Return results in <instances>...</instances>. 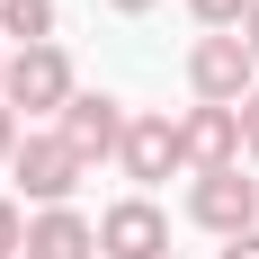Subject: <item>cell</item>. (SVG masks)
<instances>
[{
  "instance_id": "6da1fadb",
  "label": "cell",
  "mask_w": 259,
  "mask_h": 259,
  "mask_svg": "<svg viewBox=\"0 0 259 259\" xmlns=\"http://www.w3.org/2000/svg\"><path fill=\"white\" fill-rule=\"evenodd\" d=\"M9 179H18L27 206L45 214V206H72V188L90 179V161H80L54 125H27V134H18V161H9Z\"/></svg>"
},
{
  "instance_id": "7a4b0ae2",
  "label": "cell",
  "mask_w": 259,
  "mask_h": 259,
  "mask_svg": "<svg viewBox=\"0 0 259 259\" xmlns=\"http://www.w3.org/2000/svg\"><path fill=\"white\" fill-rule=\"evenodd\" d=\"M72 99H80V80H72V54L63 45L9 54V80H0V107H9V116H63Z\"/></svg>"
},
{
  "instance_id": "3957f363",
  "label": "cell",
  "mask_w": 259,
  "mask_h": 259,
  "mask_svg": "<svg viewBox=\"0 0 259 259\" xmlns=\"http://www.w3.org/2000/svg\"><path fill=\"white\" fill-rule=\"evenodd\" d=\"M188 90H197V107H241L259 90V63L241 36H197L188 45Z\"/></svg>"
},
{
  "instance_id": "277c9868",
  "label": "cell",
  "mask_w": 259,
  "mask_h": 259,
  "mask_svg": "<svg viewBox=\"0 0 259 259\" xmlns=\"http://www.w3.org/2000/svg\"><path fill=\"white\" fill-rule=\"evenodd\" d=\"M188 224H197V233H214V241L259 233V179H241V170L197 179V188H188Z\"/></svg>"
},
{
  "instance_id": "5b68a950",
  "label": "cell",
  "mask_w": 259,
  "mask_h": 259,
  "mask_svg": "<svg viewBox=\"0 0 259 259\" xmlns=\"http://www.w3.org/2000/svg\"><path fill=\"white\" fill-rule=\"evenodd\" d=\"M116 170L134 179V197H152V188L170 179V170H188V161H179V116L143 107V116L125 125V143H116Z\"/></svg>"
},
{
  "instance_id": "8992f818",
  "label": "cell",
  "mask_w": 259,
  "mask_h": 259,
  "mask_svg": "<svg viewBox=\"0 0 259 259\" xmlns=\"http://www.w3.org/2000/svg\"><path fill=\"white\" fill-rule=\"evenodd\" d=\"M99 259H179L170 250V214L152 197H116L99 214Z\"/></svg>"
},
{
  "instance_id": "52a82bcc",
  "label": "cell",
  "mask_w": 259,
  "mask_h": 259,
  "mask_svg": "<svg viewBox=\"0 0 259 259\" xmlns=\"http://www.w3.org/2000/svg\"><path fill=\"white\" fill-rule=\"evenodd\" d=\"M125 125H134V107L125 99H107V90H80L63 116H54V134L72 143L80 161H116V143H125Z\"/></svg>"
},
{
  "instance_id": "ba28073f",
  "label": "cell",
  "mask_w": 259,
  "mask_h": 259,
  "mask_svg": "<svg viewBox=\"0 0 259 259\" xmlns=\"http://www.w3.org/2000/svg\"><path fill=\"white\" fill-rule=\"evenodd\" d=\"M179 161H188V179L241 170V116L233 107H188L179 116Z\"/></svg>"
},
{
  "instance_id": "9c48e42d",
  "label": "cell",
  "mask_w": 259,
  "mask_h": 259,
  "mask_svg": "<svg viewBox=\"0 0 259 259\" xmlns=\"http://www.w3.org/2000/svg\"><path fill=\"white\" fill-rule=\"evenodd\" d=\"M18 259H99V224L80 206H45V214H27V250Z\"/></svg>"
},
{
  "instance_id": "30bf717a",
  "label": "cell",
  "mask_w": 259,
  "mask_h": 259,
  "mask_svg": "<svg viewBox=\"0 0 259 259\" xmlns=\"http://www.w3.org/2000/svg\"><path fill=\"white\" fill-rule=\"evenodd\" d=\"M54 27H63L54 0H0V36H18V54L27 45H54Z\"/></svg>"
},
{
  "instance_id": "8fae6325",
  "label": "cell",
  "mask_w": 259,
  "mask_h": 259,
  "mask_svg": "<svg viewBox=\"0 0 259 259\" xmlns=\"http://www.w3.org/2000/svg\"><path fill=\"white\" fill-rule=\"evenodd\" d=\"M188 18L206 27V36H241V18H250V0H188Z\"/></svg>"
},
{
  "instance_id": "7c38bea8",
  "label": "cell",
  "mask_w": 259,
  "mask_h": 259,
  "mask_svg": "<svg viewBox=\"0 0 259 259\" xmlns=\"http://www.w3.org/2000/svg\"><path fill=\"white\" fill-rule=\"evenodd\" d=\"M18 250H27V206L0 197V259H18Z\"/></svg>"
},
{
  "instance_id": "4fadbf2b",
  "label": "cell",
  "mask_w": 259,
  "mask_h": 259,
  "mask_svg": "<svg viewBox=\"0 0 259 259\" xmlns=\"http://www.w3.org/2000/svg\"><path fill=\"white\" fill-rule=\"evenodd\" d=\"M233 116H241V161H259V90L233 107Z\"/></svg>"
},
{
  "instance_id": "5bb4252c",
  "label": "cell",
  "mask_w": 259,
  "mask_h": 259,
  "mask_svg": "<svg viewBox=\"0 0 259 259\" xmlns=\"http://www.w3.org/2000/svg\"><path fill=\"white\" fill-rule=\"evenodd\" d=\"M18 134H27V125H18V116H9V107H0V170L18 161Z\"/></svg>"
},
{
  "instance_id": "9a60e30c",
  "label": "cell",
  "mask_w": 259,
  "mask_h": 259,
  "mask_svg": "<svg viewBox=\"0 0 259 259\" xmlns=\"http://www.w3.org/2000/svg\"><path fill=\"white\" fill-rule=\"evenodd\" d=\"M241 45H250V63H259V0H250V18H241Z\"/></svg>"
},
{
  "instance_id": "2e32d148",
  "label": "cell",
  "mask_w": 259,
  "mask_h": 259,
  "mask_svg": "<svg viewBox=\"0 0 259 259\" xmlns=\"http://www.w3.org/2000/svg\"><path fill=\"white\" fill-rule=\"evenodd\" d=\"M224 259H259V233H241V241H224Z\"/></svg>"
},
{
  "instance_id": "e0dca14e",
  "label": "cell",
  "mask_w": 259,
  "mask_h": 259,
  "mask_svg": "<svg viewBox=\"0 0 259 259\" xmlns=\"http://www.w3.org/2000/svg\"><path fill=\"white\" fill-rule=\"evenodd\" d=\"M107 9H116V18H143V9H152V0H107Z\"/></svg>"
},
{
  "instance_id": "ac0fdd59",
  "label": "cell",
  "mask_w": 259,
  "mask_h": 259,
  "mask_svg": "<svg viewBox=\"0 0 259 259\" xmlns=\"http://www.w3.org/2000/svg\"><path fill=\"white\" fill-rule=\"evenodd\" d=\"M0 80H9V54H0Z\"/></svg>"
}]
</instances>
